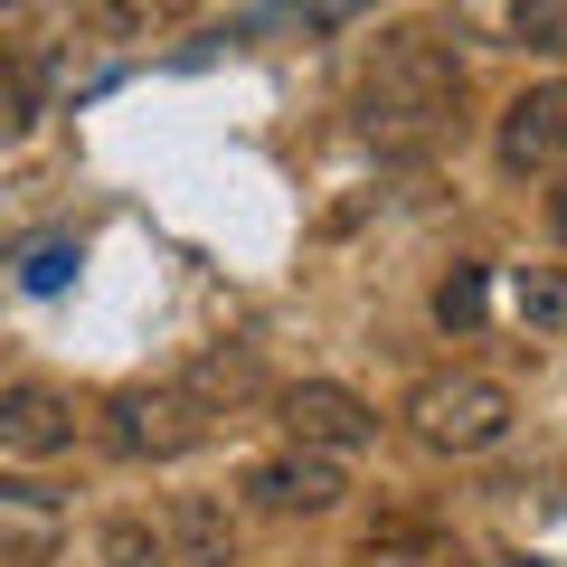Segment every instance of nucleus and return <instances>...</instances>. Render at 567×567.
I'll return each instance as SVG.
<instances>
[{"label":"nucleus","instance_id":"obj_9","mask_svg":"<svg viewBox=\"0 0 567 567\" xmlns=\"http://www.w3.org/2000/svg\"><path fill=\"white\" fill-rule=\"evenodd\" d=\"M95 558H104V567H181V548H171V529H162V520L114 511V520L95 529Z\"/></svg>","mask_w":567,"mask_h":567},{"label":"nucleus","instance_id":"obj_14","mask_svg":"<svg viewBox=\"0 0 567 567\" xmlns=\"http://www.w3.org/2000/svg\"><path fill=\"white\" fill-rule=\"evenodd\" d=\"M548 227H558V246H567V189H548Z\"/></svg>","mask_w":567,"mask_h":567},{"label":"nucleus","instance_id":"obj_3","mask_svg":"<svg viewBox=\"0 0 567 567\" xmlns=\"http://www.w3.org/2000/svg\"><path fill=\"white\" fill-rule=\"evenodd\" d=\"M208 416H218V406H208L189 379L114 388V398H104V445L133 454V464H171V454H189V445L208 435Z\"/></svg>","mask_w":567,"mask_h":567},{"label":"nucleus","instance_id":"obj_4","mask_svg":"<svg viewBox=\"0 0 567 567\" xmlns=\"http://www.w3.org/2000/svg\"><path fill=\"white\" fill-rule=\"evenodd\" d=\"M341 492H350V464L341 454H312V445H284L246 473V502L265 520H322V511H341Z\"/></svg>","mask_w":567,"mask_h":567},{"label":"nucleus","instance_id":"obj_5","mask_svg":"<svg viewBox=\"0 0 567 567\" xmlns=\"http://www.w3.org/2000/svg\"><path fill=\"white\" fill-rule=\"evenodd\" d=\"M284 435L293 445H312V454H369L379 445V406L369 398H350L341 379H303V388H284Z\"/></svg>","mask_w":567,"mask_h":567},{"label":"nucleus","instance_id":"obj_11","mask_svg":"<svg viewBox=\"0 0 567 567\" xmlns=\"http://www.w3.org/2000/svg\"><path fill=\"white\" fill-rule=\"evenodd\" d=\"M520 322L529 331H567V275L529 265V275H520Z\"/></svg>","mask_w":567,"mask_h":567},{"label":"nucleus","instance_id":"obj_8","mask_svg":"<svg viewBox=\"0 0 567 567\" xmlns=\"http://www.w3.org/2000/svg\"><path fill=\"white\" fill-rule=\"evenodd\" d=\"M162 529H171V548H181V567H227V558H237V529H227V511L199 502V492H181Z\"/></svg>","mask_w":567,"mask_h":567},{"label":"nucleus","instance_id":"obj_10","mask_svg":"<svg viewBox=\"0 0 567 567\" xmlns=\"http://www.w3.org/2000/svg\"><path fill=\"white\" fill-rule=\"evenodd\" d=\"M511 39L539 58H567V0H511Z\"/></svg>","mask_w":567,"mask_h":567},{"label":"nucleus","instance_id":"obj_1","mask_svg":"<svg viewBox=\"0 0 567 567\" xmlns=\"http://www.w3.org/2000/svg\"><path fill=\"white\" fill-rule=\"evenodd\" d=\"M350 114H360V133L379 142V152H435V142L454 133V114H464V58L435 39H388L379 58H369L360 95H350Z\"/></svg>","mask_w":567,"mask_h":567},{"label":"nucleus","instance_id":"obj_7","mask_svg":"<svg viewBox=\"0 0 567 567\" xmlns=\"http://www.w3.org/2000/svg\"><path fill=\"white\" fill-rule=\"evenodd\" d=\"M66 445H76V406H66L58 388H39V379L0 388V454H20V464H58Z\"/></svg>","mask_w":567,"mask_h":567},{"label":"nucleus","instance_id":"obj_13","mask_svg":"<svg viewBox=\"0 0 567 567\" xmlns=\"http://www.w3.org/2000/svg\"><path fill=\"white\" fill-rule=\"evenodd\" d=\"M66 275H76V246H66V237H48V246H39V256H29V265H20V284H29V293H58V284H66Z\"/></svg>","mask_w":567,"mask_h":567},{"label":"nucleus","instance_id":"obj_6","mask_svg":"<svg viewBox=\"0 0 567 567\" xmlns=\"http://www.w3.org/2000/svg\"><path fill=\"white\" fill-rule=\"evenodd\" d=\"M567 162V85H529L502 114V171L511 181H548Z\"/></svg>","mask_w":567,"mask_h":567},{"label":"nucleus","instance_id":"obj_12","mask_svg":"<svg viewBox=\"0 0 567 567\" xmlns=\"http://www.w3.org/2000/svg\"><path fill=\"white\" fill-rule=\"evenodd\" d=\"M435 322H445V331H473V322H483V265H454V275L435 284Z\"/></svg>","mask_w":567,"mask_h":567},{"label":"nucleus","instance_id":"obj_2","mask_svg":"<svg viewBox=\"0 0 567 567\" xmlns=\"http://www.w3.org/2000/svg\"><path fill=\"white\" fill-rule=\"evenodd\" d=\"M511 388L483 379V369H445V379H425L416 398H406V425H416V445L435 454H492L511 435Z\"/></svg>","mask_w":567,"mask_h":567}]
</instances>
